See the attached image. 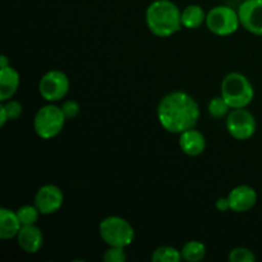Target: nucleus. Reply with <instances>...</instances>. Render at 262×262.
Wrapping results in <instances>:
<instances>
[{
	"label": "nucleus",
	"mask_w": 262,
	"mask_h": 262,
	"mask_svg": "<svg viewBox=\"0 0 262 262\" xmlns=\"http://www.w3.org/2000/svg\"><path fill=\"white\" fill-rule=\"evenodd\" d=\"M159 123L169 133L181 135L199 123V102L183 91H173L160 100L156 109Z\"/></svg>",
	"instance_id": "nucleus-1"
},
{
	"label": "nucleus",
	"mask_w": 262,
	"mask_h": 262,
	"mask_svg": "<svg viewBox=\"0 0 262 262\" xmlns=\"http://www.w3.org/2000/svg\"><path fill=\"white\" fill-rule=\"evenodd\" d=\"M147 28L158 37H169L181 31L182 10L171 0H155L146 9Z\"/></svg>",
	"instance_id": "nucleus-2"
},
{
	"label": "nucleus",
	"mask_w": 262,
	"mask_h": 262,
	"mask_svg": "<svg viewBox=\"0 0 262 262\" xmlns=\"http://www.w3.org/2000/svg\"><path fill=\"white\" fill-rule=\"evenodd\" d=\"M220 95L232 109L247 107L255 97V90L250 79L242 73L232 72L223 78Z\"/></svg>",
	"instance_id": "nucleus-3"
},
{
	"label": "nucleus",
	"mask_w": 262,
	"mask_h": 262,
	"mask_svg": "<svg viewBox=\"0 0 262 262\" xmlns=\"http://www.w3.org/2000/svg\"><path fill=\"white\" fill-rule=\"evenodd\" d=\"M99 234L109 247L125 248L135 241L136 232L128 220L124 217L112 215L101 220L99 225Z\"/></svg>",
	"instance_id": "nucleus-4"
},
{
	"label": "nucleus",
	"mask_w": 262,
	"mask_h": 262,
	"mask_svg": "<svg viewBox=\"0 0 262 262\" xmlns=\"http://www.w3.org/2000/svg\"><path fill=\"white\" fill-rule=\"evenodd\" d=\"M66 120L61 107L50 102L37 110L33 118V129L42 140H51L63 130Z\"/></svg>",
	"instance_id": "nucleus-5"
},
{
	"label": "nucleus",
	"mask_w": 262,
	"mask_h": 262,
	"mask_svg": "<svg viewBox=\"0 0 262 262\" xmlns=\"http://www.w3.org/2000/svg\"><path fill=\"white\" fill-rule=\"evenodd\" d=\"M206 27L216 36H230L238 31L241 26L238 10L227 5H217L210 9L206 15Z\"/></svg>",
	"instance_id": "nucleus-6"
},
{
	"label": "nucleus",
	"mask_w": 262,
	"mask_h": 262,
	"mask_svg": "<svg viewBox=\"0 0 262 262\" xmlns=\"http://www.w3.org/2000/svg\"><path fill=\"white\" fill-rule=\"evenodd\" d=\"M71 82L64 72L53 69L41 77L38 82V92L48 102L60 101L68 95Z\"/></svg>",
	"instance_id": "nucleus-7"
},
{
	"label": "nucleus",
	"mask_w": 262,
	"mask_h": 262,
	"mask_svg": "<svg viewBox=\"0 0 262 262\" xmlns=\"http://www.w3.org/2000/svg\"><path fill=\"white\" fill-rule=\"evenodd\" d=\"M225 125H227L228 133L238 141L250 140L256 133V128H257L255 115L246 107L230 110Z\"/></svg>",
	"instance_id": "nucleus-8"
},
{
	"label": "nucleus",
	"mask_w": 262,
	"mask_h": 262,
	"mask_svg": "<svg viewBox=\"0 0 262 262\" xmlns=\"http://www.w3.org/2000/svg\"><path fill=\"white\" fill-rule=\"evenodd\" d=\"M35 206L41 215L55 214L64 204V193L55 184H45L35 194Z\"/></svg>",
	"instance_id": "nucleus-9"
},
{
	"label": "nucleus",
	"mask_w": 262,
	"mask_h": 262,
	"mask_svg": "<svg viewBox=\"0 0 262 262\" xmlns=\"http://www.w3.org/2000/svg\"><path fill=\"white\" fill-rule=\"evenodd\" d=\"M238 15L245 30L262 36V0H243L238 7Z\"/></svg>",
	"instance_id": "nucleus-10"
},
{
	"label": "nucleus",
	"mask_w": 262,
	"mask_h": 262,
	"mask_svg": "<svg viewBox=\"0 0 262 262\" xmlns=\"http://www.w3.org/2000/svg\"><path fill=\"white\" fill-rule=\"evenodd\" d=\"M228 200H229L230 210L233 212L243 214L255 207L256 202H257V192L251 186L241 184V186L234 187L229 192Z\"/></svg>",
	"instance_id": "nucleus-11"
},
{
	"label": "nucleus",
	"mask_w": 262,
	"mask_h": 262,
	"mask_svg": "<svg viewBox=\"0 0 262 262\" xmlns=\"http://www.w3.org/2000/svg\"><path fill=\"white\" fill-rule=\"evenodd\" d=\"M15 238L20 250L27 253H37L43 246V234L36 224L23 225Z\"/></svg>",
	"instance_id": "nucleus-12"
},
{
	"label": "nucleus",
	"mask_w": 262,
	"mask_h": 262,
	"mask_svg": "<svg viewBox=\"0 0 262 262\" xmlns=\"http://www.w3.org/2000/svg\"><path fill=\"white\" fill-rule=\"evenodd\" d=\"M179 147L187 156H199L206 150V137L196 127L179 135Z\"/></svg>",
	"instance_id": "nucleus-13"
},
{
	"label": "nucleus",
	"mask_w": 262,
	"mask_h": 262,
	"mask_svg": "<svg viewBox=\"0 0 262 262\" xmlns=\"http://www.w3.org/2000/svg\"><path fill=\"white\" fill-rule=\"evenodd\" d=\"M20 77L19 73L10 66L0 69V101L12 99L18 91Z\"/></svg>",
	"instance_id": "nucleus-14"
},
{
	"label": "nucleus",
	"mask_w": 262,
	"mask_h": 262,
	"mask_svg": "<svg viewBox=\"0 0 262 262\" xmlns=\"http://www.w3.org/2000/svg\"><path fill=\"white\" fill-rule=\"evenodd\" d=\"M22 228L17 212L2 207L0 209V238L2 239H12L17 237L18 232Z\"/></svg>",
	"instance_id": "nucleus-15"
},
{
	"label": "nucleus",
	"mask_w": 262,
	"mask_h": 262,
	"mask_svg": "<svg viewBox=\"0 0 262 262\" xmlns=\"http://www.w3.org/2000/svg\"><path fill=\"white\" fill-rule=\"evenodd\" d=\"M206 15L207 13L201 5H187L182 10V26L187 30H197L204 23H206Z\"/></svg>",
	"instance_id": "nucleus-16"
},
{
	"label": "nucleus",
	"mask_w": 262,
	"mask_h": 262,
	"mask_svg": "<svg viewBox=\"0 0 262 262\" xmlns=\"http://www.w3.org/2000/svg\"><path fill=\"white\" fill-rule=\"evenodd\" d=\"M182 260L187 262H200L206 256V246L200 241H189L182 247Z\"/></svg>",
	"instance_id": "nucleus-17"
},
{
	"label": "nucleus",
	"mask_w": 262,
	"mask_h": 262,
	"mask_svg": "<svg viewBox=\"0 0 262 262\" xmlns=\"http://www.w3.org/2000/svg\"><path fill=\"white\" fill-rule=\"evenodd\" d=\"M152 262H181L182 253L177 248L170 246H161L158 247L151 255Z\"/></svg>",
	"instance_id": "nucleus-18"
},
{
	"label": "nucleus",
	"mask_w": 262,
	"mask_h": 262,
	"mask_svg": "<svg viewBox=\"0 0 262 262\" xmlns=\"http://www.w3.org/2000/svg\"><path fill=\"white\" fill-rule=\"evenodd\" d=\"M230 110H232V107H230L229 105H228V102L223 99L222 95L216 97H212V99L210 100L209 105H207V113H209L210 117L214 118V119H223V118L228 117Z\"/></svg>",
	"instance_id": "nucleus-19"
},
{
	"label": "nucleus",
	"mask_w": 262,
	"mask_h": 262,
	"mask_svg": "<svg viewBox=\"0 0 262 262\" xmlns=\"http://www.w3.org/2000/svg\"><path fill=\"white\" fill-rule=\"evenodd\" d=\"M17 216L19 219L20 224L23 225H33L37 223L38 216H40V211H38L37 207L33 205H23L19 209L17 210Z\"/></svg>",
	"instance_id": "nucleus-20"
},
{
	"label": "nucleus",
	"mask_w": 262,
	"mask_h": 262,
	"mask_svg": "<svg viewBox=\"0 0 262 262\" xmlns=\"http://www.w3.org/2000/svg\"><path fill=\"white\" fill-rule=\"evenodd\" d=\"M230 262H255L256 256L250 248L235 247L229 252Z\"/></svg>",
	"instance_id": "nucleus-21"
},
{
	"label": "nucleus",
	"mask_w": 262,
	"mask_h": 262,
	"mask_svg": "<svg viewBox=\"0 0 262 262\" xmlns=\"http://www.w3.org/2000/svg\"><path fill=\"white\" fill-rule=\"evenodd\" d=\"M2 105L7 113L8 120H17L22 115L23 106L17 100H8V101L2 102Z\"/></svg>",
	"instance_id": "nucleus-22"
},
{
	"label": "nucleus",
	"mask_w": 262,
	"mask_h": 262,
	"mask_svg": "<svg viewBox=\"0 0 262 262\" xmlns=\"http://www.w3.org/2000/svg\"><path fill=\"white\" fill-rule=\"evenodd\" d=\"M125 248L122 247H109L105 251L102 260L105 262H125L127 255H125Z\"/></svg>",
	"instance_id": "nucleus-23"
},
{
	"label": "nucleus",
	"mask_w": 262,
	"mask_h": 262,
	"mask_svg": "<svg viewBox=\"0 0 262 262\" xmlns=\"http://www.w3.org/2000/svg\"><path fill=\"white\" fill-rule=\"evenodd\" d=\"M61 110H63L64 115H66L67 119H72V118H76L79 113V104L74 100H67L61 105Z\"/></svg>",
	"instance_id": "nucleus-24"
},
{
	"label": "nucleus",
	"mask_w": 262,
	"mask_h": 262,
	"mask_svg": "<svg viewBox=\"0 0 262 262\" xmlns=\"http://www.w3.org/2000/svg\"><path fill=\"white\" fill-rule=\"evenodd\" d=\"M215 207H216L220 212H225L228 211V210H230V204L228 197H220L216 201V204H215Z\"/></svg>",
	"instance_id": "nucleus-25"
},
{
	"label": "nucleus",
	"mask_w": 262,
	"mask_h": 262,
	"mask_svg": "<svg viewBox=\"0 0 262 262\" xmlns=\"http://www.w3.org/2000/svg\"><path fill=\"white\" fill-rule=\"evenodd\" d=\"M8 66H10V63H9V60H8L7 55L0 56V69L5 68V67H8Z\"/></svg>",
	"instance_id": "nucleus-26"
}]
</instances>
